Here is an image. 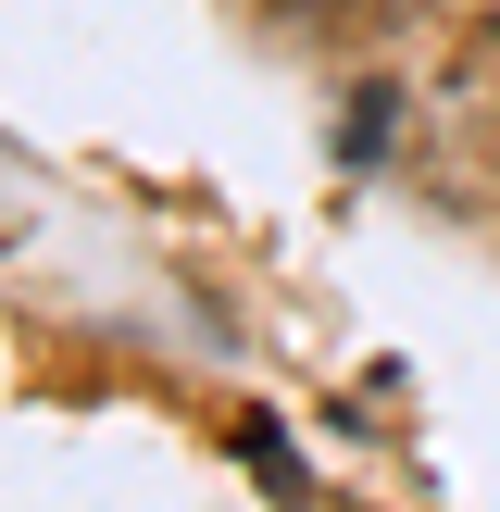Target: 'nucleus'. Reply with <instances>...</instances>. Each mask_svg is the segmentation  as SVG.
Here are the masks:
<instances>
[{"label":"nucleus","instance_id":"f257e3e1","mask_svg":"<svg viewBox=\"0 0 500 512\" xmlns=\"http://www.w3.org/2000/svg\"><path fill=\"white\" fill-rule=\"evenodd\" d=\"M238 463H250V475H263V488H275V500H300V463H288V450H275V425H263V413H250V425H238Z\"/></svg>","mask_w":500,"mask_h":512},{"label":"nucleus","instance_id":"f03ea898","mask_svg":"<svg viewBox=\"0 0 500 512\" xmlns=\"http://www.w3.org/2000/svg\"><path fill=\"white\" fill-rule=\"evenodd\" d=\"M275 13H288V25H350L363 0H275Z\"/></svg>","mask_w":500,"mask_h":512}]
</instances>
